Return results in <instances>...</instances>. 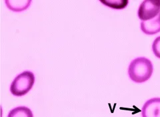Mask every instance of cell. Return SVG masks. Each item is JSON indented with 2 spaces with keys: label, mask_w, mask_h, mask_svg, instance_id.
<instances>
[{
  "label": "cell",
  "mask_w": 160,
  "mask_h": 117,
  "mask_svg": "<svg viewBox=\"0 0 160 117\" xmlns=\"http://www.w3.org/2000/svg\"><path fill=\"white\" fill-rule=\"evenodd\" d=\"M153 67L151 61L146 57L133 59L128 68V75L132 80L136 83L146 82L152 77Z\"/></svg>",
  "instance_id": "1"
},
{
  "label": "cell",
  "mask_w": 160,
  "mask_h": 117,
  "mask_svg": "<svg viewBox=\"0 0 160 117\" xmlns=\"http://www.w3.org/2000/svg\"><path fill=\"white\" fill-rule=\"evenodd\" d=\"M34 82V74L29 71H23L14 79L10 86V91L14 96H23L32 89Z\"/></svg>",
  "instance_id": "2"
},
{
  "label": "cell",
  "mask_w": 160,
  "mask_h": 117,
  "mask_svg": "<svg viewBox=\"0 0 160 117\" xmlns=\"http://www.w3.org/2000/svg\"><path fill=\"white\" fill-rule=\"evenodd\" d=\"M160 12V0H146L139 7L138 15L143 22L148 21L156 17Z\"/></svg>",
  "instance_id": "3"
},
{
  "label": "cell",
  "mask_w": 160,
  "mask_h": 117,
  "mask_svg": "<svg viewBox=\"0 0 160 117\" xmlns=\"http://www.w3.org/2000/svg\"><path fill=\"white\" fill-rule=\"evenodd\" d=\"M142 117H160V98L146 101L142 109Z\"/></svg>",
  "instance_id": "4"
},
{
  "label": "cell",
  "mask_w": 160,
  "mask_h": 117,
  "mask_svg": "<svg viewBox=\"0 0 160 117\" xmlns=\"http://www.w3.org/2000/svg\"><path fill=\"white\" fill-rule=\"evenodd\" d=\"M141 29L147 35H154L160 32V12L156 17L141 23Z\"/></svg>",
  "instance_id": "5"
},
{
  "label": "cell",
  "mask_w": 160,
  "mask_h": 117,
  "mask_svg": "<svg viewBox=\"0 0 160 117\" xmlns=\"http://www.w3.org/2000/svg\"><path fill=\"white\" fill-rule=\"evenodd\" d=\"M7 6L13 12H22L28 8L32 3L31 0H6Z\"/></svg>",
  "instance_id": "6"
},
{
  "label": "cell",
  "mask_w": 160,
  "mask_h": 117,
  "mask_svg": "<svg viewBox=\"0 0 160 117\" xmlns=\"http://www.w3.org/2000/svg\"><path fill=\"white\" fill-rule=\"evenodd\" d=\"M8 117H33V115L29 108L23 106L10 110Z\"/></svg>",
  "instance_id": "7"
},
{
  "label": "cell",
  "mask_w": 160,
  "mask_h": 117,
  "mask_svg": "<svg viewBox=\"0 0 160 117\" xmlns=\"http://www.w3.org/2000/svg\"><path fill=\"white\" fill-rule=\"evenodd\" d=\"M100 2L105 6L113 9H123L129 3L128 0H100Z\"/></svg>",
  "instance_id": "8"
},
{
  "label": "cell",
  "mask_w": 160,
  "mask_h": 117,
  "mask_svg": "<svg viewBox=\"0 0 160 117\" xmlns=\"http://www.w3.org/2000/svg\"><path fill=\"white\" fill-rule=\"evenodd\" d=\"M152 49L154 55L160 59V36L158 37L153 41L152 45Z\"/></svg>",
  "instance_id": "9"
}]
</instances>
